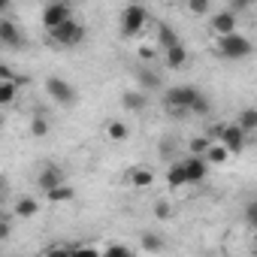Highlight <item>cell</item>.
<instances>
[{
  "instance_id": "d4e9b609",
  "label": "cell",
  "mask_w": 257,
  "mask_h": 257,
  "mask_svg": "<svg viewBox=\"0 0 257 257\" xmlns=\"http://www.w3.org/2000/svg\"><path fill=\"white\" fill-rule=\"evenodd\" d=\"M191 115H212V100L203 91H197V97L191 103Z\"/></svg>"
},
{
  "instance_id": "d590c367",
  "label": "cell",
  "mask_w": 257,
  "mask_h": 257,
  "mask_svg": "<svg viewBox=\"0 0 257 257\" xmlns=\"http://www.w3.org/2000/svg\"><path fill=\"white\" fill-rule=\"evenodd\" d=\"M4 194H7V179L0 176V197H4Z\"/></svg>"
},
{
  "instance_id": "6da1fadb",
  "label": "cell",
  "mask_w": 257,
  "mask_h": 257,
  "mask_svg": "<svg viewBox=\"0 0 257 257\" xmlns=\"http://www.w3.org/2000/svg\"><path fill=\"white\" fill-rule=\"evenodd\" d=\"M251 52H254L251 40H248L245 34H239V31L215 37V55H218V58H224V61H233V64H236V61L251 58Z\"/></svg>"
},
{
  "instance_id": "836d02e7",
  "label": "cell",
  "mask_w": 257,
  "mask_h": 257,
  "mask_svg": "<svg viewBox=\"0 0 257 257\" xmlns=\"http://www.w3.org/2000/svg\"><path fill=\"white\" fill-rule=\"evenodd\" d=\"M0 79H19V76H16V73H13L4 61H0Z\"/></svg>"
},
{
  "instance_id": "9c48e42d",
  "label": "cell",
  "mask_w": 257,
  "mask_h": 257,
  "mask_svg": "<svg viewBox=\"0 0 257 257\" xmlns=\"http://www.w3.org/2000/svg\"><path fill=\"white\" fill-rule=\"evenodd\" d=\"M0 46L4 49H25V31L13 19H0Z\"/></svg>"
},
{
  "instance_id": "e0dca14e",
  "label": "cell",
  "mask_w": 257,
  "mask_h": 257,
  "mask_svg": "<svg viewBox=\"0 0 257 257\" xmlns=\"http://www.w3.org/2000/svg\"><path fill=\"white\" fill-rule=\"evenodd\" d=\"M155 43H158V49H170V46H176V43H182L179 40V34L167 25V22H158V28H155Z\"/></svg>"
},
{
  "instance_id": "484cf974",
  "label": "cell",
  "mask_w": 257,
  "mask_h": 257,
  "mask_svg": "<svg viewBox=\"0 0 257 257\" xmlns=\"http://www.w3.org/2000/svg\"><path fill=\"white\" fill-rule=\"evenodd\" d=\"M140 245H143V251H164V248H167V242H164V239H161L158 233H149V230L143 233Z\"/></svg>"
},
{
  "instance_id": "ac0fdd59",
  "label": "cell",
  "mask_w": 257,
  "mask_h": 257,
  "mask_svg": "<svg viewBox=\"0 0 257 257\" xmlns=\"http://www.w3.org/2000/svg\"><path fill=\"white\" fill-rule=\"evenodd\" d=\"M43 194H46V203H70V200L76 197L73 185H67V182H61V185H55V188H49V191H43Z\"/></svg>"
},
{
  "instance_id": "e575fe53",
  "label": "cell",
  "mask_w": 257,
  "mask_h": 257,
  "mask_svg": "<svg viewBox=\"0 0 257 257\" xmlns=\"http://www.w3.org/2000/svg\"><path fill=\"white\" fill-rule=\"evenodd\" d=\"M140 58H143V61H152V58H155V49H152V46H143V49H140Z\"/></svg>"
},
{
  "instance_id": "8d00e7d4",
  "label": "cell",
  "mask_w": 257,
  "mask_h": 257,
  "mask_svg": "<svg viewBox=\"0 0 257 257\" xmlns=\"http://www.w3.org/2000/svg\"><path fill=\"white\" fill-rule=\"evenodd\" d=\"M10 10V0H0V13H7Z\"/></svg>"
},
{
  "instance_id": "74e56055",
  "label": "cell",
  "mask_w": 257,
  "mask_h": 257,
  "mask_svg": "<svg viewBox=\"0 0 257 257\" xmlns=\"http://www.w3.org/2000/svg\"><path fill=\"white\" fill-rule=\"evenodd\" d=\"M127 4H146V0H127Z\"/></svg>"
},
{
  "instance_id": "cb8c5ba5",
  "label": "cell",
  "mask_w": 257,
  "mask_h": 257,
  "mask_svg": "<svg viewBox=\"0 0 257 257\" xmlns=\"http://www.w3.org/2000/svg\"><path fill=\"white\" fill-rule=\"evenodd\" d=\"M167 185H170V188H182V185H185V170H182V158L170 164V170H167Z\"/></svg>"
},
{
  "instance_id": "d6986e66",
  "label": "cell",
  "mask_w": 257,
  "mask_h": 257,
  "mask_svg": "<svg viewBox=\"0 0 257 257\" xmlns=\"http://www.w3.org/2000/svg\"><path fill=\"white\" fill-rule=\"evenodd\" d=\"M37 212H40V200H34V197H19L16 206H13V215L16 218H25V221L34 218Z\"/></svg>"
},
{
  "instance_id": "1f68e13d",
  "label": "cell",
  "mask_w": 257,
  "mask_h": 257,
  "mask_svg": "<svg viewBox=\"0 0 257 257\" xmlns=\"http://www.w3.org/2000/svg\"><path fill=\"white\" fill-rule=\"evenodd\" d=\"M254 7V0H230V10L239 16V13H245V10H251Z\"/></svg>"
},
{
  "instance_id": "8992f818",
  "label": "cell",
  "mask_w": 257,
  "mask_h": 257,
  "mask_svg": "<svg viewBox=\"0 0 257 257\" xmlns=\"http://www.w3.org/2000/svg\"><path fill=\"white\" fill-rule=\"evenodd\" d=\"M218 143L230 152V155H242L245 146H248V134L242 131L239 124H221V131H218Z\"/></svg>"
},
{
  "instance_id": "7c38bea8",
  "label": "cell",
  "mask_w": 257,
  "mask_h": 257,
  "mask_svg": "<svg viewBox=\"0 0 257 257\" xmlns=\"http://www.w3.org/2000/svg\"><path fill=\"white\" fill-rule=\"evenodd\" d=\"M164 64H167L170 70H185V67L191 64V52L185 49V43H176V46L164 49Z\"/></svg>"
},
{
  "instance_id": "5bb4252c",
  "label": "cell",
  "mask_w": 257,
  "mask_h": 257,
  "mask_svg": "<svg viewBox=\"0 0 257 257\" xmlns=\"http://www.w3.org/2000/svg\"><path fill=\"white\" fill-rule=\"evenodd\" d=\"M134 76H137V88H143V91H155V88H161V73L149 70L146 64H140V67L134 70Z\"/></svg>"
},
{
  "instance_id": "f546056e",
  "label": "cell",
  "mask_w": 257,
  "mask_h": 257,
  "mask_svg": "<svg viewBox=\"0 0 257 257\" xmlns=\"http://www.w3.org/2000/svg\"><path fill=\"white\" fill-rule=\"evenodd\" d=\"M170 215H173V206H170L167 200H158V203H155V218H164V221H167Z\"/></svg>"
},
{
  "instance_id": "5b68a950",
  "label": "cell",
  "mask_w": 257,
  "mask_h": 257,
  "mask_svg": "<svg viewBox=\"0 0 257 257\" xmlns=\"http://www.w3.org/2000/svg\"><path fill=\"white\" fill-rule=\"evenodd\" d=\"M46 94H49L58 106H64V109H73L76 100H79L76 88H73L67 79H61V76H49V79H46Z\"/></svg>"
},
{
  "instance_id": "4fadbf2b",
  "label": "cell",
  "mask_w": 257,
  "mask_h": 257,
  "mask_svg": "<svg viewBox=\"0 0 257 257\" xmlns=\"http://www.w3.org/2000/svg\"><path fill=\"white\" fill-rule=\"evenodd\" d=\"M121 106H124V112H146L149 109V97H146V91L143 88H131V91H124L121 94Z\"/></svg>"
},
{
  "instance_id": "f1b7e54d",
  "label": "cell",
  "mask_w": 257,
  "mask_h": 257,
  "mask_svg": "<svg viewBox=\"0 0 257 257\" xmlns=\"http://www.w3.org/2000/svg\"><path fill=\"white\" fill-rule=\"evenodd\" d=\"M209 143H212L209 137H197V140H191L188 155H200V158H203V152H206V146H209Z\"/></svg>"
},
{
  "instance_id": "2e32d148",
  "label": "cell",
  "mask_w": 257,
  "mask_h": 257,
  "mask_svg": "<svg viewBox=\"0 0 257 257\" xmlns=\"http://www.w3.org/2000/svg\"><path fill=\"white\" fill-rule=\"evenodd\" d=\"M19 85H25L22 76H19V79H0V109L10 106V103H16V97H19Z\"/></svg>"
},
{
  "instance_id": "8fae6325",
  "label": "cell",
  "mask_w": 257,
  "mask_h": 257,
  "mask_svg": "<svg viewBox=\"0 0 257 257\" xmlns=\"http://www.w3.org/2000/svg\"><path fill=\"white\" fill-rule=\"evenodd\" d=\"M61 182H67V173H64V167H58V164H46V167L37 173V188H40V191H49V188H55V185H61Z\"/></svg>"
},
{
  "instance_id": "f35d334b",
  "label": "cell",
  "mask_w": 257,
  "mask_h": 257,
  "mask_svg": "<svg viewBox=\"0 0 257 257\" xmlns=\"http://www.w3.org/2000/svg\"><path fill=\"white\" fill-rule=\"evenodd\" d=\"M0 127H4V112H0Z\"/></svg>"
},
{
  "instance_id": "ba28073f",
  "label": "cell",
  "mask_w": 257,
  "mask_h": 257,
  "mask_svg": "<svg viewBox=\"0 0 257 257\" xmlns=\"http://www.w3.org/2000/svg\"><path fill=\"white\" fill-rule=\"evenodd\" d=\"M182 170H185V185H200L209 176V164L200 155H188L182 158Z\"/></svg>"
},
{
  "instance_id": "3957f363",
  "label": "cell",
  "mask_w": 257,
  "mask_h": 257,
  "mask_svg": "<svg viewBox=\"0 0 257 257\" xmlns=\"http://www.w3.org/2000/svg\"><path fill=\"white\" fill-rule=\"evenodd\" d=\"M146 25H149V10L143 4H127L121 10V37L134 40L146 31Z\"/></svg>"
},
{
  "instance_id": "277c9868",
  "label": "cell",
  "mask_w": 257,
  "mask_h": 257,
  "mask_svg": "<svg viewBox=\"0 0 257 257\" xmlns=\"http://www.w3.org/2000/svg\"><path fill=\"white\" fill-rule=\"evenodd\" d=\"M85 37H88V31H85V25H79L76 19H67V22H61L58 28L49 31V40H52L55 46H64V49L79 46Z\"/></svg>"
},
{
  "instance_id": "7402d4cb",
  "label": "cell",
  "mask_w": 257,
  "mask_h": 257,
  "mask_svg": "<svg viewBox=\"0 0 257 257\" xmlns=\"http://www.w3.org/2000/svg\"><path fill=\"white\" fill-rule=\"evenodd\" d=\"M106 137L115 140V143H124L127 137H131V127H127L124 121H118V118H112V121L106 124Z\"/></svg>"
},
{
  "instance_id": "7a4b0ae2",
  "label": "cell",
  "mask_w": 257,
  "mask_h": 257,
  "mask_svg": "<svg viewBox=\"0 0 257 257\" xmlns=\"http://www.w3.org/2000/svg\"><path fill=\"white\" fill-rule=\"evenodd\" d=\"M197 85H176L164 94V106L170 112V118H188L191 115V103L197 97Z\"/></svg>"
},
{
  "instance_id": "52a82bcc",
  "label": "cell",
  "mask_w": 257,
  "mask_h": 257,
  "mask_svg": "<svg viewBox=\"0 0 257 257\" xmlns=\"http://www.w3.org/2000/svg\"><path fill=\"white\" fill-rule=\"evenodd\" d=\"M67 19H73L70 0H55V4H46V10H43V25H46V31L58 28V25L67 22Z\"/></svg>"
},
{
  "instance_id": "d6a6232c",
  "label": "cell",
  "mask_w": 257,
  "mask_h": 257,
  "mask_svg": "<svg viewBox=\"0 0 257 257\" xmlns=\"http://www.w3.org/2000/svg\"><path fill=\"white\" fill-rule=\"evenodd\" d=\"M245 218H248V224H251V227H257V203H254V200L245 206Z\"/></svg>"
},
{
  "instance_id": "ffe728a7",
  "label": "cell",
  "mask_w": 257,
  "mask_h": 257,
  "mask_svg": "<svg viewBox=\"0 0 257 257\" xmlns=\"http://www.w3.org/2000/svg\"><path fill=\"white\" fill-rule=\"evenodd\" d=\"M127 182H131L134 188H149V185H155V170H149V167H134L131 173H127Z\"/></svg>"
},
{
  "instance_id": "ab89813d",
  "label": "cell",
  "mask_w": 257,
  "mask_h": 257,
  "mask_svg": "<svg viewBox=\"0 0 257 257\" xmlns=\"http://www.w3.org/2000/svg\"><path fill=\"white\" fill-rule=\"evenodd\" d=\"M43 4H55V0H43Z\"/></svg>"
},
{
  "instance_id": "603a6c76",
  "label": "cell",
  "mask_w": 257,
  "mask_h": 257,
  "mask_svg": "<svg viewBox=\"0 0 257 257\" xmlns=\"http://www.w3.org/2000/svg\"><path fill=\"white\" fill-rule=\"evenodd\" d=\"M236 124H239V127H242V131H245V134H248V137H251V134H254V131H257V109H254V106H245V109H242V115H239V121H236Z\"/></svg>"
},
{
  "instance_id": "44dd1931",
  "label": "cell",
  "mask_w": 257,
  "mask_h": 257,
  "mask_svg": "<svg viewBox=\"0 0 257 257\" xmlns=\"http://www.w3.org/2000/svg\"><path fill=\"white\" fill-rule=\"evenodd\" d=\"M49 131H52V124H49V118H46V112L43 109H37L34 112V118H31V137H49Z\"/></svg>"
},
{
  "instance_id": "4dcf8cb0",
  "label": "cell",
  "mask_w": 257,
  "mask_h": 257,
  "mask_svg": "<svg viewBox=\"0 0 257 257\" xmlns=\"http://www.w3.org/2000/svg\"><path fill=\"white\" fill-rule=\"evenodd\" d=\"M10 233H13V218L0 215V242H7V239H10Z\"/></svg>"
},
{
  "instance_id": "9a60e30c",
  "label": "cell",
  "mask_w": 257,
  "mask_h": 257,
  "mask_svg": "<svg viewBox=\"0 0 257 257\" xmlns=\"http://www.w3.org/2000/svg\"><path fill=\"white\" fill-rule=\"evenodd\" d=\"M203 161H206L209 167H224V164L230 161V152H227L218 140H212V143L206 146V152H203Z\"/></svg>"
},
{
  "instance_id": "83f0119b",
  "label": "cell",
  "mask_w": 257,
  "mask_h": 257,
  "mask_svg": "<svg viewBox=\"0 0 257 257\" xmlns=\"http://www.w3.org/2000/svg\"><path fill=\"white\" fill-rule=\"evenodd\" d=\"M185 7H188L194 16H206L209 7H212V0H185Z\"/></svg>"
},
{
  "instance_id": "30bf717a",
  "label": "cell",
  "mask_w": 257,
  "mask_h": 257,
  "mask_svg": "<svg viewBox=\"0 0 257 257\" xmlns=\"http://www.w3.org/2000/svg\"><path fill=\"white\" fill-rule=\"evenodd\" d=\"M209 31H212L215 37L233 34V31H239V16H236L233 10H221V13H215V16L209 19Z\"/></svg>"
},
{
  "instance_id": "4316f807",
  "label": "cell",
  "mask_w": 257,
  "mask_h": 257,
  "mask_svg": "<svg viewBox=\"0 0 257 257\" xmlns=\"http://www.w3.org/2000/svg\"><path fill=\"white\" fill-rule=\"evenodd\" d=\"M103 254H109V257H131V254H134V248L118 245V242H109V245L103 248Z\"/></svg>"
}]
</instances>
